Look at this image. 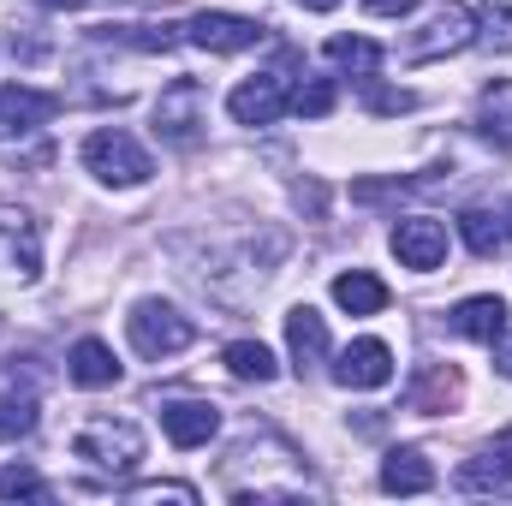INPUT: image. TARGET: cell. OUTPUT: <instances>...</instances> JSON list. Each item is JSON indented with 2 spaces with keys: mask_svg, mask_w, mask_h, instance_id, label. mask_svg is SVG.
<instances>
[{
  "mask_svg": "<svg viewBox=\"0 0 512 506\" xmlns=\"http://www.w3.org/2000/svg\"><path fill=\"white\" fill-rule=\"evenodd\" d=\"M72 453L84 459V465H96V471H131L137 459H143V435H137V423L126 417H90L78 435H72Z\"/></svg>",
  "mask_w": 512,
  "mask_h": 506,
  "instance_id": "3957f363",
  "label": "cell"
},
{
  "mask_svg": "<svg viewBox=\"0 0 512 506\" xmlns=\"http://www.w3.org/2000/svg\"><path fill=\"white\" fill-rule=\"evenodd\" d=\"M36 429V393H0V441H24Z\"/></svg>",
  "mask_w": 512,
  "mask_h": 506,
  "instance_id": "cb8c5ba5",
  "label": "cell"
},
{
  "mask_svg": "<svg viewBox=\"0 0 512 506\" xmlns=\"http://www.w3.org/2000/svg\"><path fill=\"white\" fill-rule=\"evenodd\" d=\"M126 334H131V346H137V358H149V364H161V358H179V352L197 340L191 316H179V310H173V304H161V298H143V304H131Z\"/></svg>",
  "mask_w": 512,
  "mask_h": 506,
  "instance_id": "6da1fadb",
  "label": "cell"
},
{
  "mask_svg": "<svg viewBox=\"0 0 512 506\" xmlns=\"http://www.w3.org/2000/svg\"><path fill=\"white\" fill-rule=\"evenodd\" d=\"M382 489L387 495H429L435 489V465L417 447H393L382 459Z\"/></svg>",
  "mask_w": 512,
  "mask_h": 506,
  "instance_id": "ac0fdd59",
  "label": "cell"
},
{
  "mask_svg": "<svg viewBox=\"0 0 512 506\" xmlns=\"http://www.w3.org/2000/svg\"><path fill=\"white\" fill-rule=\"evenodd\" d=\"M84 167L102 179V185H143L155 167H149V149L131 137V131H120V126H108V131H90L84 137Z\"/></svg>",
  "mask_w": 512,
  "mask_h": 506,
  "instance_id": "7a4b0ae2",
  "label": "cell"
},
{
  "mask_svg": "<svg viewBox=\"0 0 512 506\" xmlns=\"http://www.w3.org/2000/svg\"><path fill=\"white\" fill-rule=\"evenodd\" d=\"M42 6H54V12H60V6H66V12H72V6H84V0H42Z\"/></svg>",
  "mask_w": 512,
  "mask_h": 506,
  "instance_id": "d6a6232c",
  "label": "cell"
},
{
  "mask_svg": "<svg viewBox=\"0 0 512 506\" xmlns=\"http://www.w3.org/2000/svg\"><path fill=\"white\" fill-rule=\"evenodd\" d=\"M471 36H477V18H471V6H459V0H441L435 12H429V24L405 42V66H423V60H441V54H459V48H471Z\"/></svg>",
  "mask_w": 512,
  "mask_h": 506,
  "instance_id": "277c9868",
  "label": "cell"
},
{
  "mask_svg": "<svg viewBox=\"0 0 512 506\" xmlns=\"http://www.w3.org/2000/svg\"><path fill=\"white\" fill-rule=\"evenodd\" d=\"M161 429L173 447H209L221 429V411L209 399H173V405H161Z\"/></svg>",
  "mask_w": 512,
  "mask_h": 506,
  "instance_id": "8fae6325",
  "label": "cell"
},
{
  "mask_svg": "<svg viewBox=\"0 0 512 506\" xmlns=\"http://www.w3.org/2000/svg\"><path fill=\"white\" fill-rule=\"evenodd\" d=\"M393 256H399L405 268H417V274L441 268V262H447V227L429 221V215H405V221L393 227Z\"/></svg>",
  "mask_w": 512,
  "mask_h": 506,
  "instance_id": "ba28073f",
  "label": "cell"
},
{
  "mask_svg": "<svg viewBox=\"0 0 512 506\" xmlns=\"http://www.w3.org/2000/svg\"><path fill=\"white\" fill-rule=\"evenodd\" d=\"M185 36H191L203 54H245V48H256V42L268 36V24L239 18V12H197V18L185 24Z\"/></svg>",
  "mask_w": 512,
  "mask_h": 506,
  "instance_id": "8992f818",
  "label": "cell"
},
{
  "mask_svg": "<svg viewBox=\"0 0 512 506\" xmlns=\"http://www.w3.org/2000/svg\"><path fill=\"white\" fill-rule=\"evenodd\" d=\"M459 489H465V495L512 489V429H501L477 459H465V465H459Z\"/></svg>",
  "mask_w": 512,
  "mask_h": 506,
  "instance_id": "7c38bea8",
  "label": "cell"
},
{
  "mask_svg": "<svg viewBox=\"0 0 512 506\" xmlns=\"http://www.w3.org/2000/svg\"><path fill=\"white\" fill-rule=\"evenodd\" d=\"M0 268H12L18 280H36L42 268V227L24 209H0Z\"/></svg>",
  "mask_w": 512,
  "mask_h": 506,
  "instance_id": "9c48e42d",
  "label": "cell"
},
{
  "mask_svg": "<svg viewBox=\"0 0 512 506\" xmlns=\"http://www.w3.org/2000/svg\"><path fill=\"white\" fill-rule=\"evenodd\" d=\"M0 501H48V483L30 465H6L0 471Z\"/></svg>",
  "mask_w": 512,
  "mask_h": 506,
  "instance_id": "d4e9b609",
  "label": "cell"
},
{
  "mask_svg": "<svg viewBox=\"0 0 512 506\" xmlns=\"http://www.w3.org/2000/svg\"><path fill=\"white\" fill-rule=\"evenodd\" d=\"M364 102H370V114H382V120L417 108V96H411V90H387V84H370V96H364Z\"/></svg>",
  "mask_w": 512,
  "mask_h": 506,
  "instance_id": "4316f807",
  "label": "cell"
},
{
  "mask_svg": "<svg viewBox=\"0 0 512 506\" xmlns=\"http://www.w3.org/2000/svg\"><path fill=\"white\" fill-rule=\"evenodd\" d=\"M221 358H227V370H233L239 381H274V370H280V364H274V352H268L262 340H233Z\"/></svg>",
  "mask_w": 512,
  "mask_h": 506,
  "instance_id": "ffe728a7",
  "label": "cell"
},
{
  "mask_svg": "<svg viewBox=\"0 0 512 506\" xmlns=\"http://www.w3.org/2000/svg\"><path fill=\"white\" fill-rule=\"evenodd\" d=\"M66 376L78 381V387H90V393H102V387L120 381V358H114L108 340H78L72 358H66Z\"/></svg>",
  "mask_w": 512,
  "mask_h": 506,
  "instance_id": "e0dca14e",
  "label": "cell"
},
{
  "mask_svg": "<svg viewBox=\"0 0 512 506\" xmlns=\"http://www.w3.org/2000/svg\"><path fill=\"white\" fill-rule=\"evenodd\" d=\"M286 108H292V90H286L280 72H256V78H245V84L227 96V114H233L239 126H274Z\"/></svg>",
  "mask_w": 512,
  "mask_h": 506,
  "instance_id": "52a82bcc",
  "label": "cell"
},
{
  "mask_svg": "<svg viewBox=\"0 0 512 506\" xmlns=\"http://www.w3.org/2000/svg\"><path fill=\"white\" fill-rule=\"evenodd\" d=\"M131 501H179V506H191L197 501V489H191V483H137Z\"/></svg>",
  "mask_w": 512,
  "mask_h": 506,
  "instance_id": "83f0119b",
  "label": "cell"
},
{
  "mask_svg": "<svg viewBox=\"0 0 512 506\" xmlns=\"http://www.w3.org/2000/svg\"><path fill=\"white\" fill-rule=\"evenodd\" d=\"M459 393H465V381H459L453 364H423L417 381H411V393H405V405H411L417 417H435V411H453Z\"/></svg>",
  "mask_w": 512,
  "mask_h": 506,
  "instance_id": "4fadbf2b",
  "label": "cell"
},
{
  "mask_svg": "<svg viewBox=\"0 0 512 506\" xmlns=\"http://www.w3.org/2000/svg\"><path fill=\"white\" fill-rule=\"evenodd\" d=\"M417 0H364V12H376V18H405Z\"/></svg>",
  "mask_w": 512,
  "mask_h": 506,
  "instance_id": "f546056e",
  "label": "cell"
},
{
  "mask_svg": "<svg viewBox=\"0 0 512 506\" xmlns=\"http://www.w3.org/2000/svg\"><path fill=\"white\" fill-rule=\"evenodd\" d=\"M292 114H304V120H322V114H334V84H328V78H310V84H298V90H292Z\"/></svg>",
  "mask_w": 512,
  "mask_h": 506,
  "instance_id": "484cf974",
  "label": "cell"
},
{
  "mask_svg": "<svg viewBox=\"0 0 512 506\" xmlns=\"http://www.w3.org/2000/svg\"><path fill=\"white\" fill-rule=\"evenodd\" d=\"M453 328H459L465 340H477V346H495V340L507 334V298H495V292L465 298V304L453 310Z\"/></svg>",
  "mask_w": 512,
  "mask_h": 506,
  "instance_id": "9a60e30c",
  "label": "cell"
},
{
  "mask_svg": "<svg viewBox=\"0 0 512 506\" xmlns=\"http://www.w3.org/2000/svg\"><path fill=\"white\" fill-rule=\"evenodd\" d=\"M298 6H304V12H334L340 0H298Z\"/></svg>",
  "mask_w": 512,
  "mask_h": 506,
  "instance_id": "1f68e13d",
  "label": "cell"
},
{
  "mask_svg": "<svg viewBox=\"0 0 512 506\" xmlns=\"http://www.w3.org/2000/svg\"><path fill=\"white\" fill-rule=\"evenodd\" d=\"M334 304H340L346 316H382L387 286L370 274V268H346V274H334Z\"/></svg>",
  "mask_w": 512,
  "mask_h": 506,
  "instance_id": "d6986e66",
  "label": "cell"
},
{
  "mask_svg": "<svg viewBox=\"0 0 512 506\" xmlns=\"http://www.w3.org/2000/svg\"><path fill=\"white\" fill-rule=\"evenodd\" d=\"M54 114H60V96H48V90H30V84L0 90V126L6 131H36V126H48Z\"/></svg>",
  "mask_w": 512,
  "mask_h": 506,
  "instance_id": "5bb4252c",
  "label": "cell"
},
{
  "mask_svg": "<svg viewBox=\"0 0 512 506\" xmlns=\"http://www.w3.org/2000/svg\"><path fill=\"white\" fill-rule=\"evenodd\" d=\"M495 370L512 381V334H501V340H495Z\"/></svg>",
  "mask_w": 512,
  "mask_h": 506,
  "instance_id": "4dcf8cb0",
  "label": "cell"
},
{
  "mask_svg": "<svg viewBox=\"0 0 512 506\" xmlns=\"http://www.w3.org/2000/svg\"><path fill=\"white\" fill-rule=\"evenodd\" d=\"M286 346H292L298 376H304V370H316V364L328 358V322H322L310 304H298V310L286 316Z\"/></svg>",
  "mask_w": 512,
  "mask_h": 506,
  "instance_id": "2e32d148",
  "label": "cell"
},
{
  "mask_svg": "<svg viewBox=\"0 0 512 506\" xmlns=\"http://www.w3.org/2000/svg\"><path fill=\"white\" fill-rule=\"evenodd\" d=\"M477 126L489 131V137H512V84L507 78H495L489 90H483V102H477Z\"/></svg>",
  "mask_w": 512,
  "mask_h": 506,
  "instance_id": "7402d4cb",
  "label": "cell"
},
{
  "mask_svg": "<svg viewBox=\"0 0 512 506\" xmlns=\"http://www.w3.org/2000/svg\"><path fill=\"white\" fill-rule=\"evenodd\" d=\"M483 42H489L495 54H512V6H489V30H483Z\"/></svg>",
  "mask_w": 512,
  "mask_h": 506,
  "instance_id": "f1b7e54d",
  "label": "cell"
},
{
  "mask_svg": "<svg viewBox=\"0 0 512 506\" xmlns=\"http://www.w3.org/2000/svg\"><path fill=\"white\" fill-rule=\"evenodd\" d=\"M203 126H209V96H203V84H197V78H173V84L161 90V102H155V131L185 149V143H197Z\"/></svg>",
  "mask_w": 512,
  "mask_h": 506,
  "instance_id": "5b68a950",
  "label": "cell"
},
{
  "mask_svg": "<svg viewBox=\"0 0 512 506\" xmlns=\"http://www.w3.org/2000/svg\"><path fill=\"white\" fill-rule=\"evenodd\" d=\"M459 233H465L471 256H495L501 239H507V227H501L495 215H483V209H465V215H459Z\"/></svg>",
  "mask_w": 512,
  "mask_h": 506,
  "instance_id": "603a6c76",
  "label": "cell"
},
{
  "mask_svg": "<svg viewBox=\"0 0 512 506\" xmlns=\"http://www.w3.org/2000/svg\"><path fill=\"white\" fill-rule=\"evenodd\" d=\"M328 60H334L340 72H358V78H370V72L382 66V48H376L370 36H334V42H328Z\"/></svg>",
  "mask_w": 512,
  "mask_h": 506,
  "instance_id": "44dd1931",
  "label": "cell"
},
{
  "mask_svg": "<svg viewBox=\"0 0 512 506\" xmlns=\"http://www.w3.org/2000/svg\"><path fill=\"white\" fill-rule=\"evenodd\" d=\"M507 239H512V209H507Z\"/></svg>",
  "mask_w": 512,
  "mask_h": 506,
  "instance_id": "836d02e7",
  "label": "cell"
},
{
  "mask_svg": "<svg viewBox=\"0 0 512 506\" xmlns=\"http://www.w3.org/2000/svg\"><path fill=\"white\" fill-rule=\"evenodd\" d=\"M334 381L352 387V393L387 387V381H393V352H387L382 340H352V346L334 358Z\"/></svg>",
  "mask_w": 512,
  "mask_h": 506,
  "instance_id": "30bf717a",
  "label": "cell"
}]
</instances>
